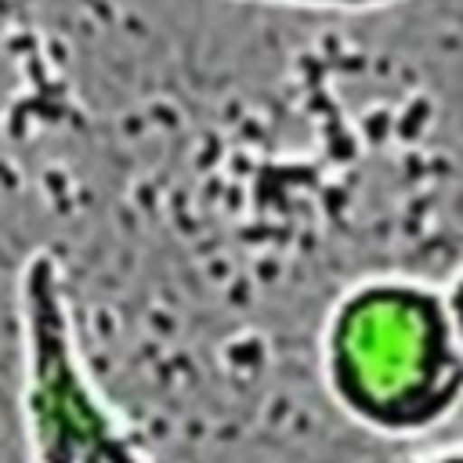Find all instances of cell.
Segmentation results:
<instances>
[{
    "instance_id": "obj_3",
    "label": "cell",
    "mask_w": 463,
    "mask_h": 463,
    "mask_svg": "<svg viewBox=\"0 0 463 463\" xmlns=\"http://www.w3.org/2000/svg\"><path fill=\"white\" fill-rule=\"evenodd\" d=\"M235 4H264V7H289V11H326V14H365L387 11L409 0H235Z\"/></svg>"
},
{
    "instance_id": "obj_2",
    "label": "cell",
    "mask_w": 463,
    "mask_h": 463,
    "mask_svg": "<svg viewBox=\"0 0 463 463\" xmlns=\"http://www.w3.org/2000/svg\"><path fill=\"white\" fill-rule=\"evenodd\" d=\"M14 329L29 463H152L87 365L69 271L51 246L29 250L14 271Z\"/></svg>"
},
{
    "instance_id": "obj_4",
    "label": "cell",
    "mask_w": 463,
    "mask_h": 463,
    "mask_svg": "<svg viewBox=\"0 0 463 463\" xmlns=\"http://www.w3.org/2000/svg\"><path fill=\"white\" fill-rule=\"evenodd\" d=\"M402 463H463V441H445V445H423L409 452Z\"/></svg>"
},
{
    "instance_id": "obj_1",
    "label": "cell",
    "mask_w": 463,
    "mask_h": 463,
    "mask_svg": "<svg viewBox=\"0 0 463 463\" xmlns=\"http://www.w3.org/2000/svg\"><path fill=\"white\" fill-rule=\"evenodd\" d=\"M329 402L380 438H423L463 405V347L445 289L376 271L340 289L318 329Z\"/></svg>"
},
{
    "instance_id": "obj_5",
    "label": "cell",
    "mask_w": 463,
    "mask_h": 463,
    "mask_svg": "<svg viewBox=\"0 0 463 463\" xmlns=\"http://www.w3.org/2000/svg\"><path fill=\"white\" fill-rule=\"evenodd\" d=\"M441 289H445L449 315H452V326H456V336H459V347H463V264L441 282Z\"/></svg>"
}]
</instances>
